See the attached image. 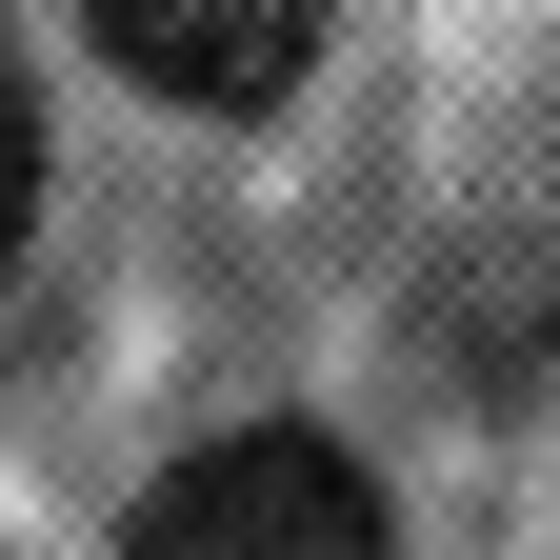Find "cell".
<instances>
[{
	"label": "cell",
	"mask_w": 560,
	"mask_h": 560,
	"mask_svg": "<svg viewBox=\"0 0 560 560\" xmlns=\"http://www.w3.org/2000/svg\"><path fill=\"white\" fill-rule=\"evenodd\" d=\"M21 221H40V120H21V81H0V280H21Z\"/></svg>",
	"instance_id": "3"
},
{
	"label": "cell",
	"mask_w": 560,
	"mask_h": 560,
	"mask_svg": "<svg viewBox=\"0 0 560 560\" xmlns=\"http://www.w3.org/2000/svg\"><path fill=\"white\" fill-rule=\"evenodd\" d=\"M120 560H381V480L320 420H241L120 501Z\"/></svg>",
	"instance_id": "1"
},
{
	"label": "cell",
	"mask_w": 560,
	"mask_h": 560,
	"mask_svg": "<svg viewBox=\"0 0 560 560\" xmlns=\"http://www.w3.org/2000/svg\"><path fill=\"white\" fill-rule=\"evenodd\" d=\"M81 40L120 60V81L200 101V120H260V101L320 60V0H81Z\"/></svg>",
	"instance_id": "2"
}]
</instances>
